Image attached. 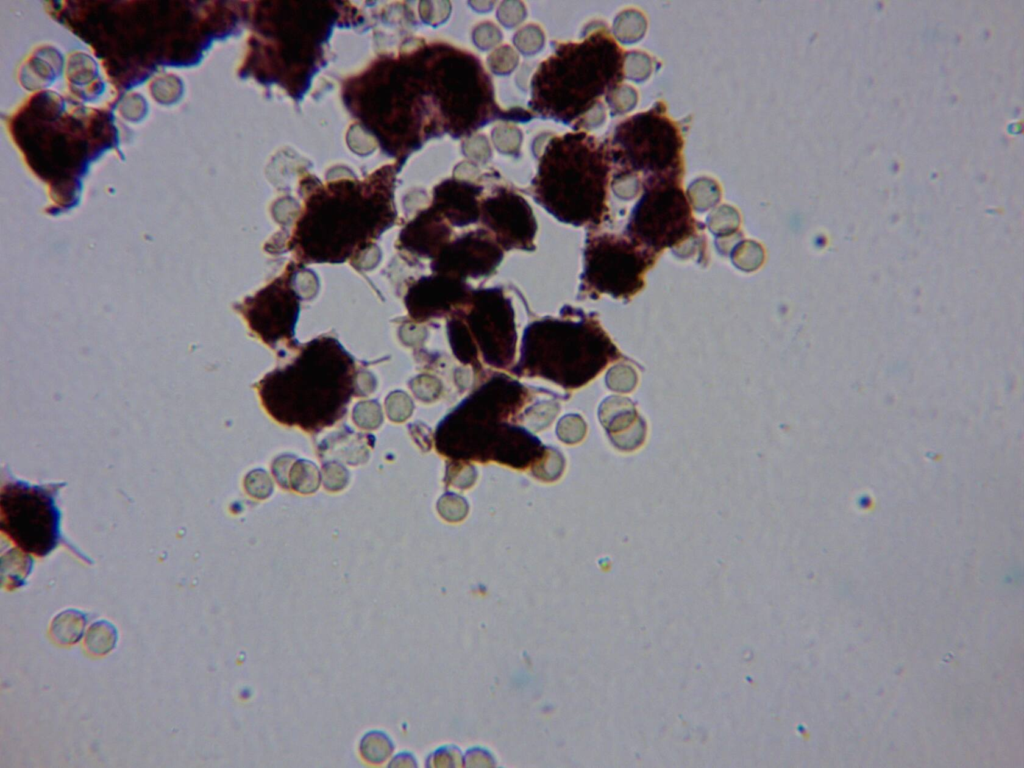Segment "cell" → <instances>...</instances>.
<instances>
[{
    "label": "cell",
    "instance_id": "6da1fadb",
    "mask_svg": "<svg viewBox=\"0 0 1024 768\" xmlns=\"http://www.w3.org/2000/svg\"><path fill=\"white\" fill-rule=\"evenodd\" d=\"M342 96L381 148L400 159L430 137L476 129L494 104L478 61L442 45L379 58L346 81Z\"/></svg>",
    "mask_w": 1024,
    "mask_h": 768
},
{
    "label": "cell",
    "instance_id": "7a4b0ae2",
    "mask_svg": "<svg viewBox=\"0 0 1024 768\" xmlns=\"http://www.w3.org/2000/svg\"><path fill=\"white\" fill-rule=\"evenodd\" d=\"M396 168L386 165L362 180L315 186L292 230L287 250L300 265L344 263L370 248L396 221Z\"/></svg>",
    "mask_w": 1024,
    "mask_h": 768
},
{
    "label": "cell",
    "instance_id": "3957f363",
    "mask_svg": "<svg viewBox=\"0 0 1024 768\" xmlns=\"http://www.w3.org/2000/svg\"><path fill=\"white\" fill-rule=\"evenodd\" d=\"M248 7L251 36L241 72L300 98L324 64L333 29L358 11L340 1H257Z\"/></svg>",
    "mask_w": 1024,
    "mask_h": 768
},
{
    "label": "cell",
    "instance_id": "277c9868",
    "mask_svg": "<svg viewBox=\"0 0 1024 768\" xmlns=\"http://www.w3.org/2000/svg\"><path fill=\"white\" fill-rule=\"evenodd\" d=\"M355 380L354 359L335 338L321 336L300 346L291 363L266 374L258 393L275 421L319 432L343 417Z\"/></svg>",
    "mask_w": 1024,
    "mask_h": 768
},
{
    "label": "cell",
    "instance_id": "5b68a950",
    "mask_svg": "<svg viewBox=\"0 0 1024 768\" xmlns=\"http://www.w3.org/2000/svg\"><path fill=\"white\" fill-rule=\"evenodd\" d=\"M623 67L621 48L605 33L561 46L536 72L530 105L546 116L571 120L618 86Z\"/></svg>",
    "mask_w": 1024,
    "mask_h": 768
},
{
    "label": "cell",
    "instance_id": "8992f818",
    "mask_svg": "<svg viewBox=\"0 0 1024 768\" xmlns=\"http://www.w3.org/2000/svg\"><path fill=\"white\" fill-rule=\"evenodd\" d=\"M610 162L608 150L583 133L555 138L540 162L538 201L564 222L600 224L607 209Z\"/></svg>",
    "mask_w": 1024,
    "mask_h": 768
},
{
    "label": "cell",
    "instance_id": "52a82bcc",
    "mask_svg": "<svg viewBox=\"0 0 1024 768\" xmlns=\"http://www.w3.org/2000/svg\"><path fill=\"white\" fill-rule=\"evenodd\" d=\"M619 357V350L596 320L545 319L526 329L516 371L574 388Z\"/></svg>",
    "mask_w": 1024,
    "mask_h": 768
},
{
    "label": "cell",
    "instance_id": "ba28073f",
    "mask_svg": "<svg viewBox=\"0 0 1024 768\" xmlns=\"http://www.w3.org/2000/svg\"><path fill=\"white\" fill-rule=\"evenodd\" d=\"M524 398L522 386L508 378L496 377L484 384L447 418L446 424H441L457 431H437L456 433L457 440L449 442L447 453L456 450L458 457L489 459L494 448L493 458L499 460L503 449L507 462L509 444L516 449L518 441L536 443L506 422L523 405Z\"/></svg>",
    "mask_w": 1024,
    "mask_h": 768
},
{
    "label": "cell",
    "instance_id": "9c48e42d",
    "mask_svg": "<svg viewBox=\"0 0 1024 768\" xmlns=\"http://www.w3.org/2000/svg\"><path fill=\"white\" fill-rule=\"evenodd\" d=\"M682 149L678 127L661 105H656L620 123L608 153L621 175L642 172L646 177H681Z\"/></svg>",
    "mask_w": 1024,
    "mask_h": 768
},
{
    "label": "cell",
    "instance_id": "30bf717a",
    "mask_svg": "<svg viewBox=\"0 0 1024 768\" xmlns=\"http://www.w3.org/2000/svg\"><path fill=\"white\" fill-rule=\"evenodd\" d=\"M643 193L627 225L626 237L659 256L696 231L688 197L678 176L645 177Z\"/></svg>",
    "mask_w": 1024,
    "mask_h": 768
},
{
    "label": "cell",
    "instance_id": "8fae6325",
    "mask_svg": "<svg viewBox=\"0 0 1024 768\" xmlns=\"http://www.w3.org/2000/svg\"><path fill=\"white\" fill-rule=\"evenodd\" d=\"M658 257L626 236L595 237L585 250V285L598 294L632 298L644 288L645 274Z\"/></svg>",
    "mask_w": 1024,
    "mask_h": 768
},
{
    "label": "cell",
    "instance_id": "7c38bea8",
    "mask_svg": "<svg viewBox=\"0 0 1024 768\" xmlns=\"http://www.w3.org/2000/svg\"><path fill=\"white\" fill-rule=\"evenodd\" d=\"M0 511L2 531L23 551L44 556L56 546L59 513L47 490L9 484L2 489Z\"/></svg>",
    "mask_w": 1024,
    "mask_h": 768
},
{
    "label": "cell",
    "instance_id": "4fadbf2b",
    "mask_svg": "<svg viewBox=\"0 0 1024 768\" xmlns=\"http://www.w3.org/2000/svg\"><path fill=\"white\" fill-rule=\"evenodd\" d=\"M456 316L485 362L499 368L511 363L517 340L513 310L500 289L471 292L464 310Z\"/></svg>",
    "mask_w": 1024,
    "mask_h": 768
},
{
    "label": "cell",
    "instance_id": "5bb4252c",
    "mask_svg": "<svg viewBox=\"0 0 1024 768\" xmlns=\"http://www.w3.org/2000/svg\"><path fill=\"white\" fill-rule=\"evenodd\" d=\"M295 273L296 266L289 264L280 276L245 298L239 307L249 328L272 348L279 344L293 350L299 347L294 339L300 309V298L292 285Z\"/></svg>",
    "mask_w": 1024,
    "mask_h": 768
},
{
    "label": "cell",
    "instance_id": "9a60e30c",
    "mask_svg": "<svg viewBox=\"0 0 1024 768\" xmlns=\"http://www.w3.org/2000/svg\"><path fill=\"white\" fill-rule=\"evenodd\" d=\"M503 252L496 240L485 231H471L449 242L433 258L434 274L463 280L492 272L502 259Z\"/></svg>",
    "mask_w": 1024,
    "mask_h": 768
},
{
    "label": "cell",
    "instance_id": "2e32d148",
    "mask_svg": "<svg viewBox=\"0 0 1024 768\" xmlns=\"http://www.w3.org/2000/svg\"><path fill=\"white\" fill-rule=\"evenodd\" d=\"M482 222L506 249H532L536 224L528 204L509 191H499L481 203Z\"/></svg>",
    "mask_w": 1024,
    "mask_h": 768
},
{
    "label": "cell",
    "instance_id": "e0dca14e",
    "mask_svg": "<svg viewBox=\"0 0 1024 768\" xmlns=\"http://www.w3.org/2000/svg\"><path fill=\"white\" fill-rule=\"evenodd\" d=\"M470 294L463 280L434 274L422 277L409 286L405 305L413 320L423 322L464 305Z\"/></svg>",
    "mask_w": 1024,
    "mask_h": 768
},
{
    "label": "cell",
    "instance_id": "ac0fdd59",
    "mask_svg": "<svg viewBox=\"0 0 1024 768\" xmlns=\"http://www.w3.org/2000/svg\"><path fill=\"white\" fill-rule=\"evenodd\" d=\"M450 224L431 206L401 231L397 246L412 254L435 258L449 243Z\"/></svg>",
    "mask_w": 1024,
    "mask_h": 768
},
{
    "label": "cell",
    "instance_id": "d6986e66",
    "mask_svg": "<svg viewBox=\"0 0 1024 768\" xmlns=\"http://www.w3.org/2000/svg\"><path fill=\"white\" fill-rule=\"evenodd\" d=\"M479 195L476 186L447 182L435 188L431 207L450 225L466 226L476 222L481 215Z\"/></svg>",
    "mask_w": 1024,
    "mask_h": 768
},
{
    "label": "cell",
    "instance_id": "ffe728a7",
    "mask_svg": "<svg viewBox=\"0 0 1024 768\" xmlns=\"http://www.w3.org/2000/svg\"><path fill=\"white\" fill-rule=\"evenodd\" d=\"M392 751V743L381 732L373 731L365 735L360 742L362 758L371 763L386 761Z\"/></svg>",
    "mask_w": 1024,
    "mask_h": 768
}]
</instances>
